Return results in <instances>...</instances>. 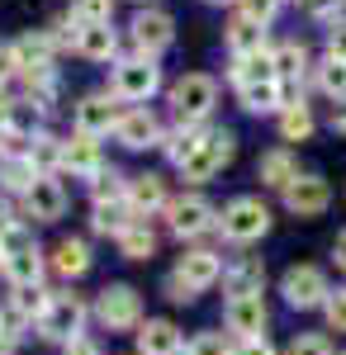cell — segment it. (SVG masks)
<instances>
[{"instance_id": "cell-43", "label": "cell", "mask_w": 346, "mask_h": 355, "mask_svg": "<svg viewBox=\"0 0 346 355\" xmlns=\"http://www.w3.org/2000/svg\"><path fill=\"white\" fill-rule=\"evenodd\" d=\"M327 57L332 62H346V15L332 19V28H327Z\"/></svg>"}, {"instance_id": "cell-34", "label": "cell", "mask_w": 346, "mask_h": 355, "mask_svg": "<svg viewBox=\"0 0 346 355\" xmlns=\"http://www.w3.org/2000/svg\"><path fill=\"white\" fill-rule=\"evenodd\" d=\"M119 251L129 256V261H147L152 251H157V232H152V223L147 218H138L124 237H119Z\"/></svg>"}, {"instance_id": "cell-23", "label": "cell", "mask_w": 346, "mask_h": 355, "mask_svg": "<svg viewBox=\"0 0 346 355\" xmlns=\"http://www.w3.org/2000/svg\"><path fill=\"white\" fill-rule=\"evenodd\" d=\"M0 270H5V279H10L15 289H24V284H38V279H43V251H38V246L10 251V256L0 261Z\"/></svg>"}, {"instance_id": "cell-8", "label": "cell", "mask_w": 346, "mask_h": 355, "mask_svg": "<svg viewBox=\"0 0 346 355\" xmlns=\"http://www.w3.org/2000/svg\"><path fill=\"white\" fill-rule=\"evenodd\" d=\"M280 294H285L290 308L308 313V308H322V303H327L332 284H327V275H322L318 266H290L285 279H280Z\"/></svg>"}, {"instance_id": "cell-9", "label": "cell", "mask_w": 346, "mask_h": 355, "mask_svg": "<svg viewBox=\"0 0 346 355\" xmlns=\"http://www.w3.org/2000/svg\"><path fill=\"white\" fill-rule=\"evenodd\" d=\"M223 322H228V331L238 336V341H252V336H266L270 327V308L261 294H247V299H228V308H223Z\"/></svg>"}, {"instance_id": "cell-7", "label": "cell", "mask_w": 346, "mask_h": 355, "mask_svg": "<svg viewBox=\"0 0 346 355\" xmlns=\"http://www.w3.org/2000/svg\"><path fill=\"white\" fill-rule=\"evenodd\" d=\"M95 318L105 322L109 331H129L142 322V299H138L133 284H105L100 299H95Z\"/></svg>"}, {"instance_id": "cell-39", "label": "cell", "mask_w": 346, "mask_h": 355, "mask_svg": "<svg viewBox=\"0 0 346 355\" xmlns=\"http://www.w3.org/2000/svg\"><path fill=\"white\" fill-rule=\"evenodd\" d=\"M186 355H233V341H228L223 331H199L186 346Z\"/></svg>"}, {"instance_id": "cell-19", "label": "cell", "mask_w": 346, "mask_h": 355, "mask_svg": "<svg viewBox=\"0 0 346 355\" xmlns=\"http://www.w3.org/2000/svg\"><path fill=\"white\" fill-rule=\"evenodd\" d=\"M129 204H133L138 218H152L157 209H166V204H171L166 180H161V175H133V180H129Z\"/></svg>"}, {"instance_id": "cell-50", "label": "cell", "mask_w": 346, "mask_h": 355, "mask_svg": "<svg viewBox=\"0 0 346 355\" xmlns=\"http://www.w3.org/2000/svg\"><path fill=\"white\" fill-rule=\"evenodd\" d=\"M332 261H337V270L346 275V232H337V242H332Z\"/></svg>"}, {"instance_id": "cell-25", "label": "cell", "mask_w": 346, "mask_h": 355, "mask_svg": "<svg viewBox=\"0 0 346 355\" xmlns=\"http://www.w3.org/2000/svg\"><path fill=\"white\" fill-rule=\"evenodd\" d=\"M275 48H266V53H247V57H233V81H238V90H247V85H261V81H275Z\"/></svg>"}, {"instance_id": "cell-13", "label": "cell", "mask_w": 346, "mask_h": 355, "mask_svg": "<svg viewBox=\"0 0 346 355\" xmlns=\"http://www.w3.org/2000/svg\"><path fill=\"white\" fill-rule=\"evenodd\" d=\"M24 214L33 223H57V218H62V214H67V190H62V180L38 175L33 190L24 194Z\"/></svg>"}, {"instance_id": "cell-53", "label": "cell", "mask_w": 346, "mask_h": 355, "mask_svg": "<svg viewBox=\"0 0 346 355\" xmlns=\"http://www.w3.org/2000/svg\"><path fill=\"white\" fill-rule=\"evenodd\" d=\"M209 5H233V0H209Z\"/></svg>"}, {"instance_id": "cell-15", "label": "cell", "mask_w": 346, "mask_h": 355, "mask_svg": "<svg viewBox=\"0 0 346 355\" xmlns=\"http://www.w3.org/2000/svg\"><path fill=\"white\" fill-rule=\"evenodd\" d=\"M176 275H181L190 289L199 294V289H209V284H218V279H223V256H218V251H209V246H195V251H186V256H181Z\"/></svg>"}, {"instance_id": "cell-11", "label": "cell", "mask_w": 346, "mask_h": 355, "mask_svg": "<svg viewBox=\"0 0 346 355\" xmlns=\"http://www.w3.org/2000/svg\"><path fill=\"white\" fill-rule=\"evenodd\" d=\"M176 43V19L166 15V10H142L133 19V48H138V57H157V53H166Z\"/></svg>"}, {"instance_id": "cell-27", "label": "cell", "mask_w": 346, "mask_h": 355, "mask_svg": "<svg viewBox=\"0 0 346 355\" xmlns=\"http://www.w3.org/2000/svg\"><path fill=\"white\" fill-rule=\"evenodd\" d=\"M204 133H209L204 123H176L171 133H161V152H166L171 162L181 166V162H186V157H190V152H195V147L204 142Z\"/></svg>"}, {"instance_id": "cell-14", "label": "cell", "mask_w": 346, "mask_h": 355, "mask_svg": "<svg viewBox=\"0 0 346 355\" xmlns=\"http://www.w3.org/2000/svg\"><path fill=\"white\" fill-rule=\"evenodd\" d=\"M119 100L109 95V90H100V95H85L76 105V133L85 137H105L114 133V123H119V110H114Z\"/></svg>"}, {"instance_id": "cell-32", "label": "cell", "mask_w": 346, "mask_h": 355, "mask_svg": "<svg viewBox=\"0 0 346 355\" xmlns=\"http://www.w3.org/2000/svg\"><path fill=\"white\" fill-rule=\"evenodd\" d=\"M270 57H275V81H299L308 71V48L304 43H280Z\"/></svg>"}, {"instance_id": "cell-26", "label": "cell", "mask_w": 346, "mask_h": 355, "mask_svg": "<svg viewBox=\"0 0 346 355\" xmlns=\"http://www.w3.org/2000/svg\"><path fill=\"white\" fill-rule=\"evenodd\" d=\"M256 175H261V185H275V190H285L294 175H299V162H294L290 147H275V152H266V157L256 162Z\"/></svg>"}, {"instance_id": "cell-44", "label": "cell", "mask_w": 346, "mask_h": 355, "mask_svg": "<svg viewBox=\"0 0 346 355\" xmlns=\"http://www.w3.org/2000/svg\"><path fill=\"white\" fill-rule=\"evenodd\" d=\"M290 355H332V346H327V336H294Z\"/></svg>"}, {"instance_id": "cell-29", "label": "cell", "mask_w": 346, "mask_h": 355, "mask_svg": "<svg viewBox=\"0 0 346 355\" xmlns=\"http://www.w3.org/2000/svg\"><path fill=\"white\" fill-rule=\"evenodd\" d=\"M228 48H233V57L266 53V24H252L247 15H238V19L228 24Z\"/></svg>"}, {"instance_id": "cell-18", "label": "cell", "mask_w": 346, "mask_h": 355, "mask_svg": "<svg viewBox=\"0 0 346 355\" xmlns=\"http://www.w3.org/2000/svg\"><path fill=\"white\" fill-rule=\"evenodd\" d=\"M138 355H181V327L166 318L142 322L138 327Z\"/></svg>"}, {"instance_id": "cell-6", "label": "cell", "mask_w": 346, "mask_h": 355, "mask_svg": "<svg viewBox=\"0 0 346 355\" xmlns=\"http://www.w3.org/2000/svg\"><path fill=\"white\" fill-rule=\"evenodd\" d=\"M166 223H171V232L190 242V237H204L218 227V214H213V204L204 194H181V199H171L166 204Z\"/></svg>"}, {"instance_id": "cell-21", "label": "cell", "mask_w": 346, "mask_h": 355, "mask_svg": "<svg viewBox=\"0 0 346 355\" xmlns=\"http://www.w3.org/2000/svg\"><path fill=\"white\" fill-rule=\"evenodd\" d=\"M138 223V214H133V204L129 199H109V204H95V214H90V227L100 232V237H124L129 227Z\"/></svg>"}, {"instance_id": "cell-2", "label": "cell", "mask_w": 346, "mask_h": 355, "mask_svg": "<svg viewBox=\"0 0 346 355\" xmlns=\"http://www.w3.org/2000/svg\"><path fill=\"white\" fill-rule=\"evenodd\" d=\"M218 232L228 237V242H261L270 232V209H266V199H256V194H238L223 214H218Z\"/></svg>"}, {"instance_id": "cell-10", "label": "cell", "mask_w": 346, "mask_h": 355, "mask_svg": "<svg viewBox=\"0 0 346 355\" xmlns=\"http://www.w3.org/2000/svg\"><path fill=\"white\" fill-rule=\"evenodd\" d=\"M327 204H332V185L322 175H294L285 185V209L294 218H318Z\"/></svg>"}, {"instance_id": "cell-20", "label": "cell", "mask_w": 346, "mask_h": 355, "mask_svg": "<svg viewBox=\"0 0 346 355\" xmlns=\"http://www.w3.org/2000/svg\"><path fill=\"white\" fill-rule=\"evenodd\" d=\"M261 284H266V266H261L256 256H242L238 266H228V270H223V289H228V299L261 294Z\"/></svg>"}, {"instance_id": "cell-45", "label": "cell", "mask_w": 346, "mask_h": 355, "mask_svg": "<svg viewBox=\"0 0 346 355\" xmlns=\"http://www.w3.org/2000/svg\"><path fill=\"white\" fill-rule=\"evenodd\" d=\"M19 76V62H15V43H0V90Z\"/></svg>"}, {"instance_id": "cell-3", "label": "cell", "mask_w": 346, "mask_h": 355, "mask_svg": "<svg viewBox=\"0 0 346 355\" xmlns=\"http://www.w3.org/2000/svg\"><path fill=\"white\" fill-rule=\"evenodd\" d=\"M213 100H218V81L204 76V71H190V76H181L171 85V110H176L181 123H204Z\"/></svg>"}, {"instance_id": "cell-1", "label": "cell", "mask_w": 346, "mask_h": 355, "mask_svg": "<svg viewBox=\"0 0 346 355\" xmlns=\"http://www.w3.org/2000/svg\"><path fill=\"white\" fill-rule=\"evenodd\" d=\"M161 90V67L157 57H129L109 71V95L124 100V105H147Z\"/></svg>"}, {"instance_id": "cell-42", "label": "cell", "mask_w": 346, "mask_h": 355, "mask_svg": "<svg viewBox=\"0 0 346 355\" xmlns=\"http://www.w3.org/2000/svg\"><path fill=\"white\" fill-rule=\"evenodd\" d=\"M299 5L313 19H342V10H346V0H299Z\"/></svg>"}, {"instance_id": "cell-55", "label": "cell", "mask_w": 346, "mask_h": 355, "mask_svg": "<svg viewBox=\"0 0 346 355\" xmlns=\"http://www.w3.org/2000/svg\"><path fill=\"white\" fill-rule=\"evenodd\" d=\"M0 313H5V308H0Z\"/></svg>"}, {"instance_id": "cell-24", "label": "cell", "mask_w": 346, "mask_h": 355, "mask_svg": "<svg viewBox=\"0 0 346 355\" xmlns=\"http://www.w3.org/2000/svg\"><path fill=\"white\" fill-rule=\"evenodd\" d=\"M48 266H53L62 279H76V275L90 270V246L81 242V237H62L53 246V256H48Z\"/></svg>"}, {"instance_id": "cell-54", "label": "cell", "mask_w": 346, "mask_h": 355, "mask_svg": "<svg viewBox=\"0 0 346 355\" xmlns=\"http://www.w3.org/2000/svg\"><path fill=\"white\" fill-rule=\"evenodd\" d=\"M0 261H5V256H0Z\"/></svg>"}, {"instance_id": "cell-46", "label": "cell", "mask_w": 346, "mask_h": 355, "mask_svg": "<svg viewBox=\"0 0 346 355\" xmlns=\"http://www.w3.org/2000/svg\"><path fill=\"white\" fill-rule=\"evenodd\" d=\"M166 299H171V303H190V299H195V289H190L186 279L171 270V275H166Z\"/></svg>"}, {"instance_id": "cell-28", "label": "cell", "mask_w": 346, "mask_h": 355, "mask_svg": "<svg viewBox=\"0 0 346 355\" xmlns=\"http://www.w3.org/2000/svg\"><path fill=\"white\" fill-rule=\"evenodd\" d=\"M290 100H285V81H261V85H247L242 90V110L247 114H275L285 110Z\"/></svg>"}, {"instance_id": "cell-5", "label": "cell", "mask_w": 346, "mask_h": 355, "mask_svg": "<svg viewBox=\"0 0 346 355\" xmlns=\"http://www.w3.org/2000/svg\"><path fill=\"white\" fill-rule=\"evenodd\" d=\"M81 327H85V303L76 294H53V303L43 308V318H38V336L43 341H76Z\"/></svg>"}, {"instance_id": "cell-12", "label": "cell", "mask_w": 346, "mask_h": 355, "mask_svg": "<svg viewBox=\"0 0 346 355\" xmlns=\"http://www.w3.org/2000/svg\"><path fill=\"white\" fill-rule=\"evenodd\" d=\"M114 137H119V147H129V152H142V147H157V142H161V123H157V114L147 110V105H133V110L119 114V123H114Z\"/></svg>"}, {"instance_id": "cell-35", "label": "cell", "mask_w": 346, "mask_h": 355, "mask_svg": "<svg viewBox=\"0 0 346 355\" xmlns=\"http://www.w3.org/2000/svg\"><path fill=\"white\" fill-rule=\"evenodd\" d=\"M48 303H53V294H48L43 284H24V289H15V299H10V313H19L24 322H38Z\"/></svg>"}, {"instance_id": "cell-37", "label": "cell", "mask_w": 346, "mask_h": 355, "mask_svg": "<svg viewBox=\"0 0 346 355\" xmlns=\"http://www.w3.org/2000/svg\"><path fill=\"white\" fill-rule=\"evenodd\" d=\"M318 90L327 95V100H337V105H346V62H322L318 67Z\"/></svg>"}, {"instance_id": "cell-31", "label": "cell", "mask_w": 346, "mask_h": 355, "mask_svg": "<svg viewBox=\"0 0 346 355\" xmlns=\"http://www.w3.org/2000/svg\"><path fill=\"white\" fill-rule=\"evenodd\" d=\"M308 133H313V110H308L304 100H290V105L280 110V137H285V142H304Z\"/></svg>"}, {"instance_id": "cell-33", "label": "cell", "mask_w": 346, "mask_h": 355, "mask_svg": "<svg viewBox=\"0 0 346 355\" xmlns=\"http://www.w3.org/2000/svg\"><path fill=\"white\" fill-rule=\"evenodd\" d=\"M28 166L38 171V175H53V171H62V142L57 137H48V133H38L33 142H28Z\"/></svg>"}, {"instance_id": "cell-49", "label": "cell", "mask_w": 346, "mask_h": 355, "mask_svg": "<svg viewBox=\"0 0 346 355\" xmlns=\"http://www.w3.org/2000/svg\"><path fill=\"white\" fill-rule=\"evenodd\" d=\"M10 227H19V218H15V209H10V204L0 199V237H5Z\"/></svg>"}, {"instance_id": "cell-52", "label": "cell", "mask_w": 346, "mask_h": 355, "mask_svg": "<svg viewBox=\"0 0 346 355\" xmlns=\"http://www.w3.org/2000/svg\"><path fill=\"white\" fill-rule=\"evenodd\" d=\"M332 128H337V133H346V105H337V114H332Z\"/></svg>"}, {"instance_id": "cell-40", "label": "cell", "mask_w": 346, "mask_h": 355, "mask_svg": "<svg viewBox=\"0 0 346 355\" xmlns=\"http://www.w3.org/2000/svg\"><path fill=\"white\" fill-rule=\"evenodd\" d=\"M238 5H242L238 15H247L252 24H270V19L280 15V5H285V0H238Z\"/></svg>"}, {"instance_id": "cell-17", "label": "cell", "mask_w": 346, "mask_h": 355, "mask_svg": "<svg viewBox=\"0 0 346 355\" xmlns=\"http://www.w3.org/2000/svg\"><path fill=\"white\" fill-rule=\"evenodd\" d=\"M62 171L95 180V175L105 171V162H100V142H95V137H85V133L67 137V142H62Z\"/></svg>"}, {"instance_id": "cell-22", "label": "cell", "mask_w": 346, "mask_h": 355, "mask_svg": "<svg viewBox=\"0 0 346 355\" xmlns=\"http://www.w3.org/2000/svg\"><path fill=\"white\" fill-rule=\"evenodd\" d=\"M76 53L85 57V62H109V57L119 53L114 24H81L76 28Z\"/></svg>"}, {"instance_id": "cell-41", "label": "cell", "mask_w": 346, "mask_h": 355, "mask_svg": "<svg viewBox=\"0 0 346 355\" xmlns=\"http://www.w3.org/2000/svg\"><path fill=\"white\" fill-rule=\"evenodd\" d=\"M322 313H327V327H332V331H346V284L327 294V303H322Z\"/></svg>"}, {"instance_id": "cell-4", "label": "cell", "mask_w": 346, "mask_h": 355, "mask_svg": "<svg viewBox=\"0 0 346 355\" xmlns=\"http://www.w3.org/2000/svg\"><path fill=\"white\" fill-rule=\"evenodd\" d=\"M233 152H238V137L228 133V128H209L204 142L181 162V175H186V180H209V175H218L223 166L233 162Z\"/></svg>"}, {"instance_id": "cell-47", "label": "cell", "mask_w": 346, "mask_h": 355, "mask_svg": "<svg viewBox=\"0 0 346 355\" xmlns=\"http://www.w3.org/2000/svg\"><path fill=\"white\" fill-rule=\"evenodd\" d=\"M233 355H275V346H270L266 336H252V341H238Z\"/></svg>"}, {"instance_id": "cell-56", "label": "cell", "mask_w": 346, "mask_h": 355, "mask_svg": "<svg viewBox=\"0 0 346 355\" xmlns=\"http://www.w3.org/2000/svg\"><path fill=\"white\" fill-rule=\"evenodd\" d=\"M342 355H346V351H342Z\"/></svg>"}, {"instance_id": "cell-36", "label": "cell", "mask_w": 346, "mask_h": 355, "mask_svg": "<svg viewBox=\"0 0 346 355\" xmlns=\"http://www.w3.org/2000/svg\"><path fill=\"white\" fill-rule=\"evenodd\" d=\"M90 199H95V204H109V199H129V180H124L114 166H105V171L90 180Z\"/></svg>"}, {"instance_id": "cell-38", "label": "cell", "mask_w": 346, "mask_h": 355, "mask_svg": "<svg viewBox=\"0 0 346 355\" xmlns=\"http://www.w3.org/2000/svg\"><path fill=\"white\" fill-rule=\"evenodd\" d=\"M72 19L76 24H109L114 19V0H72Z\"/></svg>"}, {"instance_id": "cell-51", "label": "cell", "mask_w": 346, "mask_h": 355, "mask_svg": "<svg viewBox=\"0 0 346 355\" xmlns=\"http://www.w3.org/2000/svg\"><path fill=\"white\" fill-rule=\"evenodd\" d=\"M10 114H15V100H5V90H0V123H10Z\"/></svg>"}, {"instance_id": "cell-30", "label": "cell", "mask_w": 346, "mask_h": 355, "mask_svg": "<svg viewBox=\"0 0 346 355\" xmlns=\"http://www.w3.org/2000/svg\"><path fill=\"white\" fill-rule=\"evenodd\" d=\"M38 180V171L28 166V157H5L0 162V194H28Z\"/></svg>"}, {"instance_id": "cell-16", "label": "cell", "mask_w": 346, "mask_h": 355, "mask_svg": "<svg viewBox=\"0 0 346 355\" xmlns=\"http://www.w3.org/2000/svg\"><path fill=\"white\" fill-rule=\"evenodd\" d=\"M53 57H57V43L48 38V28H28L24 38L15 43V62H19L24 76H33V71H53Z\"/></svg>"}, {"instance_id": "cell-48", "label": "cell", "mask_w": 346, "mask_h": 355, "mask_svg": "<svg viewBox=\"0 0 346 355\" xmlns=\"http://www.w3.org/2000/svg\"><path fill=\"white\" fill-rule=\"evenodd\" d=\"M62 355H105L100 351V341H90V336H76V341H67Z\"/></svg>"}]
</instances>
